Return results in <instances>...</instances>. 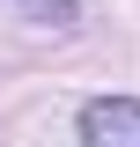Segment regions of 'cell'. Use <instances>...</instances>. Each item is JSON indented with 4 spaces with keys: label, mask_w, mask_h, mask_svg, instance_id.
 <instances>
[{
    "label": "cell",
    "mask_w": 140,
    "mask_h": 147,
    "mask_svg": "<svg viewBox=\"0 0 140 147\" xmlns=\"http://www.w3.org/2000/svg\"><path fill=\"white\" fill-rule=\"evenodd\" d=\"M81 147H140V96H96L81 110Z\"/></svg>",
    "instance_id": "cell-1"
},
{
    "label": "cell",
    "mask_w": 140,
    "mask_h": 147,
    "mask_svg": "<svg viewBox=\"0 0 140 147\" xmlns=\"http://www.w3.org/2000/svg\"><path fill=\"white\" fill-rule=\"evenodd\" d=\"M30 7H37L44 22H74V0H30Z\"/></svg>",
    "instance_id": "cell-2"
}]
</instances>
